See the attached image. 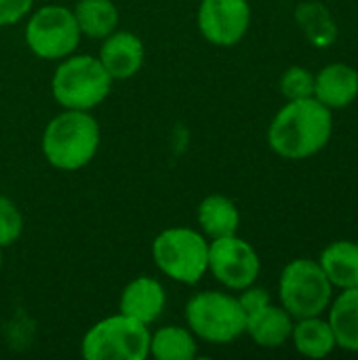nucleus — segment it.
<instances>
[{
	"instance_id": "f257e3e1",
	"label": "nucleus",
	"mask_w": 358,
	"mask_h": 360,
	"mask_svg": "<svg viewBox=\"0 0 358 360\" xmlns=\"http://www.w3.org/2000/svg\"><path fill=\"white\" fill-rule=\"evenodd\" d=\"M333 135V112L319 99L287 101L268 127L270 150L285 160H306L327 148Z\"/></svg>"
},
{
	"instance_id": "f03ea898",
	"label": "nucleus",
	"mask_w": 358,
	"mask_h": 360,
	"mask_svg": "<svg viewBox=\"0 0 358 360\" xmlns=\"http://www.w3.org/2000/svg\"><path fill=\"white\" fill-rule=\"evenodd\" d=\"M101 127L91 112L63 110L49 120L42 133V154L59 171H80L99 152Z\"/></svg>"
},
{
	"instance_id": "7ed1b4c3",
	"label": "nucleus",
	"mask_w": 358,
	"mask_h": 360,
	"mask_svg": "<svg viewBox=\"0 0 358 360\" xmlns=\"http://www.w3.org/2000/svg\"><path fill=\"white\" fill-rule=\"evenodd\" d=\"M112 76L93 55H68L55 68L51 78L53 99L63 110H84L101 105L112 91Z\"/></svg>"
},
{
	"instance_id": "20e7f679",
	"label": "nucleus",
	"mask_w": 358,
	"mask_h": 360,
	"mask_svg": "<svg viewBox=\"0 0 358 360\" xmlns=\"http://www.w3.org/2000/svg\"><path fill=\"white\" fill-rule=\"evenodd\" d=\"M156 268L179 285H198L209 272V238L194 228L173 226L152 243Z\"/></svg>"
},
{
	"instance_id": "39448f33",
	"label": "nucleus",
	"mask_w": 358,
	"mask_h": 360,
	"mask_svg": "<svg viewBox=\"0 0 358 360\" xmlns=\"http://www.w3.org/2000/svg\"><path fill=\"white\" fill-rule=\"evenodd\" d=\"M150 327L118 312L97 321L80 342L87 360H146L150 356Z\"/></svg>"
},
{
	"instance_id": "423d86ee",
	"label": "nucleus",
	"mask_w": 358,
	"mask_h": 360,
	"mask_svg": "<svg viewBox=\"0 0 358 360\" xmlns=\"http://www.w3.org/2000/svg\"><path fill=\"white\" fill-rule=\"evenodd\" d=\"M186 323L196 340L209 344H232L245 335L247 314L236 295L224 291H200L186 304Z\"/></svg>"
},
{
	"instance_id": "0eeeda50",
	"label": "nucleus",
	"mask_w": 358,
	"mask_h": 360,
	"mask_svg": "<svg viewBox=\"0 0 358 360\" xmlns=\"http://www.w3.org/2000/svg\"><path fill=\"white\" fill-rule=\"evenodd\" d=\"M279 300L295 321L321 316L333 300V285L319 262L300 257L283 268L279 278Z\"/></svg>"
},
{
	"instance_id": "6e6552de",
	"label": "nucleus",
	"mask_w": 358,
	"mask_h": 360,
	"mask_svg": "<svg viewBox=\"0 0 358 360\" xmlns=\"http://www.w3.org/2000/svg\"><path fill=\"white\" fill-rule=\"evenodd\" d=\"M27 49L44 61H61L78 49L82 38L74 11L63 4H44L36 8L25 23Z\"/></svg>"
},
{
	"instance_id": "1a4fd4ad",
	"label": "nucleus",
	"mask_w": 358,
	"mask_h": 360,
	"mask_svg": "<svg viewBox=\"0 0 358 360\" xmlns=\"http://www.w3.org/2000/svg\"><path fill=\"white\" fill-rule=\"evenodd\" d=\"M209 272L230 291L253 285L262 272V259L251 243L238 234L209 240Z\"/></svg>"
},
{
	"instance_id": "9d476101",
	"label": "nucleus",
	"mask_w": 358,
	"mask_h": 360,
	"mask_svg": "<svg viewBox=\"0 0 358 360\" xmlns=\"http://www.w3.org/2000/svg\"><path fill=\"white\" fill-rule=\"evenodd\" d=\"M196 23L200 36L215 46L238 44L251 25L249 0H200Z\"/></svg>"
},
{
	"instance_id": "9b49d317",
	"label": "nucleus",
	"mask_w": 358,
	"mask_h": 360,
	"mask_svg": "<svg viewBox=\"0 0 358 360\" xmlns=\"http://www.w3.org/2000/svg\"><path fill=\"white\" fill-rule=\"evenodd\" d=\"M99 61L112 76V80H129L139 74L146 61V49L137 34L129 30H114L101 40Z\"/></svg>"
},
{
	"instance_id": "f8f14e48",
	"label": "nucleus",
	"mask_w": 358,
	"mask_h": 360,
	"mask_svg": "<svg viewBox=\"0 0 358 360\" xmlns=\"http://www.w3.org/2000/svg\"><path fill=\"white\" fill-rule=\"evenodd\" d=\"M118 306L122 314L150 327L162 316L167 306V293L160 281L143 274L127 283V287L120 293Z\"/></svg>"
},
{
	"instance_id": "ddd939ff",
	"label": "nucleus",
	"mask_w": 358,
	"mask_h": 360,
	"mask_svg": "<svg viewBox=\"0 0 358 360\" xmlns=\"http://www.w3.org/2000/svg\"><path fill=\"white\" fill-rule=\"evenodd\" d=\"M358 97V70L348 63H329L314 74V99L325 108L344 110Z\"/></svg>"
},
{
	"instance_id": "4468645a",
	"label": "nucleus",
	"mask_w": 358,
	"mask_h": 360,
	"mask_svg": "<svg viewBox=\"0 0 358 360\" xmlns=\"http://www.w3.org/2000/svg\"><path fill=\"white\" fill-rule=\"evenodd\" d=\"M295 319L283 308L274 306L272 302L262 310L247 316L245 333L260 346V348H281L291 340Z\"/></svg>"
},
{
	"instance_id": "2eb2a0df",
	"label": "nucleus",
	"mask_w": 358,
	"mask_h": 360,
	"mask_svg": "<svg viewBox=\"0 0 358 360\" xmlns=\"http://www.w3.org/2000/svg\"><path fill=\"white\" fill-rule=\"evenodd\" d=\"M196 221H198V230L209 240H215V238L238 234L241 213L232 198L224 194H209L200 200L196 209Z\"/></svg>"
},
{
	"instance_id": "dca6fc26",
	"label": "nucleus",
	"mask_w": 358,
	"mask_h": 360,
	"mask_svg": "<svg viewBox=\"0 0 358 360\" xmlns=\"http://www.w3.org/2000/svg\"><path fill=\"white\" fill-rule=\"evenodd\" d=\"M319 264L333 289L358 287V243L354 240H335L327 245Z\"/></svg>"
},
{
	"instance_id": "f3484780",
	"label": "nucleus",
	"mask_w": 358,
	"mask_h": 360,
	"mask_svg": "<svg viewBox=\"0 0 358 360\" xmlns=\"http://www.w3.org/2000/svg\"><path fill=\"white\" fill-rule=\"evenodd\" d=\"M327 312L338 348L358 352V287L342 289V293L331 300Z\"/></svg>"
},
{
	"instance_id": "a211bd4d",
	"label": "nucleus",
	"mask_w": 358,
	"mask_h": 360,
	"mask_svg": "<svg viewBox=\"0 0 358 360\" xmlns=\"http://www.w3.org/2000/svg\"><path fill=\"white\" fill-rule=\"evenodd\" d=\"M291 342L302 356L314 360L329 356L338 348L329 321H323L321 316L298 319L293 323Z\"/></svg>"
},
{
	"instance_id": "6ab92c4d",
	"label": "nucleus",
	"mask_w": 358,
	"mask_h": 360,
	"mask_svg": "<svg viewBox=\"0 0 358 360\" xmlns=\"http://www.w3.org/2000/svg\"><path fill=\"white\" fill-rule=\"evenodd\" d=\"M82 36L103 40L120 23V11L114 0H78L72 8Z\"/></svg>"
},
{
	"instance_id": "aec40b11",
	"label": "nucleus",
	"mask_w": 358,
	"mask_h": 360,
	"mask_svg": "<svg viewBox=\"0 0 358 360\" xmlns=\"http://www.w3.org/2000/svg\"><path fill=\"white\" fill-rule=\"evenodd\" d=\"M198 354L196 335L188 327L165 325L150 333V356L156 360H194Z\"/></svg>"
},
{
	"instance_id": "412c9836",
	"label": "nucleus",
	"mask_w": 358,
	"mask_h": 360,
	"mask_svg": "<svg viewBox=\"0 0 358 360\" xmlns=\"http://www.w3.org/2000/svg\"><path fill=\"white\" fill-rule=\"evenodd\" d=\"M295 19L300 23V27L304 30V34L308 36V40L319 46H331L338 38V25L331 17V13L327 11L325 4L321 2H302L295 11Z\"/></svg>"
},
{
	"instance_id": "4be33fe9",
	"label": "nucleus",
	"mask_w": 358,
	"mask_h": 360,
	"mask_svg": "<svg viewBox=\"0 0 358 360\" xmlns=\"http://www.w3.org/2000/svg\"><path fill=\"white\" fill-rule=\"evenodd\" d=\"M281 93L287 101L314 97V74L302 65L287 68L281 76Z\"/></svg>"
},
{
	"instance_id": "5701e85b",
	"label": "nucleus",
	"mask_w": 358,
	"mask_h": 360,
	"mask_svg": "<svg viewBox=\"0 0 358 360\" xmlns=\"http://www.w3.org/2000/svg\"><path fill=\"white\" fill-rule=\"evenodd\" d=\"M23 234V215L19 207L0 194V249L15 245Z\"/></svg>"
},
{
	"instance_id": "b1692460",
	"label": "nucleus",
	"mask_w": 358,
	"mask_h": 360,
	"mask_svg": "<svg viewBox=\"0 0 358 360\" xmlns=\"http://www.w3.org/2000/svg\"><path fill=\"white\" fill-rule=\"evenodd\" d=\"M236 293H238L236 300H238V304H241V308L245 310L247 316L253 314V312H257V310H262L264 306H268L272 302L268 289L257 287L255 283L249 285V287H245V289H241V291H236Z\"/></svg>"
},
{
	"instance_id": "393cba45",
	"label": "nucleus",
	"mask_w": 358,
	"mask_h": 360,
	"mask_svg": "<svg viewBox=\"0 0 358 360\" xmlns=\"http://www.w3.org/2000/svg\"><path fill=\"white\" fill-rule=\"evenodd\" d=\"M34 0H0V27L15 25L32 13Z\"/></svg>"
},
{
	"instance_id": "a878e982",
	"label": "nucleus",
	"mask_w": 358,
	"mask_h": 360,
	"mask_svg": "<svg viewBox=\"0 0 358 360\" xmlns=\"http://www.w3.org/2000/svg\"><path fill=\"white\" fill-rule=\"evenodd\" d=\"M0 270H2V249H0Z\"/></svg>"
}]
</instances>
